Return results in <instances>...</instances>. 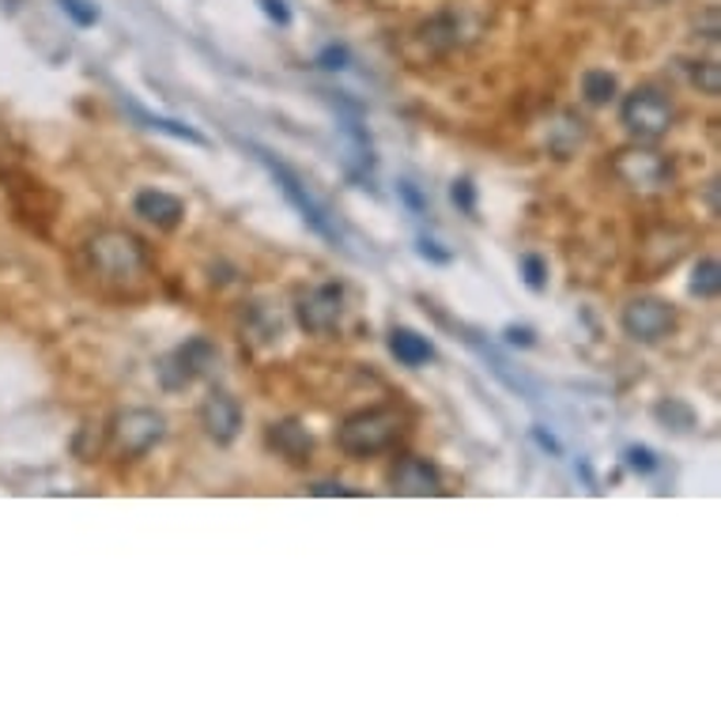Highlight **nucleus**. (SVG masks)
Returning <instances> with one entry per match:
<instances>
[{"mask_svg":"<svg viewBox=\"0 0 721 721\" xmlns=\"http://www.w3.org/2000/svg\"><path fill=\"white\" fill-rule=\"evenodd\" d=\"M506 344L511 347H533L537 344V336H533V329H525V325H506Z\"/></svg>","mask_w":721,"mask_h":721,"instance_id":"30","label":"nucleus"},{"mask_svg":"<svg viewBox=\"0 0 721 721\" xmlns=\"http://www.w3.org/2000/svg\"><path fill=\"white\" fill-rule=\"evenodd\" d=\"M449 201H454L465 216H477V185H472V178H457V182L449 185Z\"/></svg>","mask_w":721,"mask_h":721,"instance_id":"25","label":"nucleus"},{"mask_svg":"<svg viewBox=\"0 0 721 721\" xmlns=\"http://www.w3.org/2000/svg\"><path fill=\"white\" fill-rule=\"evenodd\" d=\"M401 427L404 423L393 409H363L336 427V449L352 461H367V457L386 454L401 438Z\"/></svg>","mask_w":721,"mask_h":721,"instance_id":"2","label":"nucleus"},{"mask_svg":"<svg viewBox=\"0 0 721 721\" xmlns=\"http://www.w3.org/2000/svg\"><path fill=\"white\" fill-rule=\"evenodd\" d=\"M57 4H61V12L69 15L76 27H95L99 23V8L91 0H57Z\"/></svg>","mask_w":721,"mask_h":721,"instance_id":"24","label":"nucleus"},{"mask_svg":"<svg viewBox=\"0 0 721 721\" xmlns=\"http://www.w3.org/2000/svg\"><path fill=\"white\" fill-rule=\"evenodd\" d=\"M167 435V415L156 409H125L110 423V446L125 461H137L151 446H159Z\"/></svg>","mask_w":721,"mask_h":721,"instance_id":"6","label":"nucleus"},{"mask_svg":"<svg viewBox=\"0 0 721 721\" xmlns=\"http://www.w3.org/2000/svg\"><path fill=\"white\" fill-rule=\"evenodd\" d=\"M613 174L634 193H661L673 185L676 167H673V159L661 156L657 148L631 144V148H619L613 156Z\"/></svg>","mask_w":721,"mask_h":721,"instance_id":"5","label":"nucleus"},{"mask_svg":"<svg viewBox=\"0 0 721 721\" xmlns=\"http://www.w3.org/2000/svg\"><path fill=\"white\" fill-rule=\"evenodd\" d=\"M585 140H590V125H585L574 110H559V114L548 122V137H545L548 156L571 159Z\"/></svg>","mask_w":721,"mask_h":721,"instance_id":"13","label":"nucleus"},{"mask_svg":"<svg viewBox=\"0 0 721 721\" xmlns=\"http://www.w3.org/2000/svg\"><path fill=\"white\" fill-rule=\"evenodd\" d=\"M201 427L216 446H231L242 431V404L224 389H211L201 401Z\"/></svg>","mask_w":721,"mask_h":721,"instance_id":"11","label":"nucleus"},{"mask_svg":"<svg viewBox=\"0 0 721 721\" xmlns=\"http://www.w3.org/2000/svg\"><path fill=\"white\" fill-rule=\"evenodd\" d=\"M344 313V287L341 284H318L295 299V321L307 329L310 336L333 333L341 325Z\"/></svg>","mask_w":721,"mask_h":721,"instance_id":"9","label":"nucleus"},{"mask_svg":"<svg viewBox=\"0 0 721 721\" xmlns=\"http://www.w3.org/2000/svg\"><path fill=\"white\" fill-rule=\"evenodd\" d=\"M397 193H401V201L415 211V216H427V197H423L412 182H397Z\"/></svg>","mask_w":721,"mask_h":721,"instance_id":"27","label":"nucleus"},{"mask_svg":"<svg viewBox=\"0 0 721 721\" xmlns=\"http://www.w3.org/2000/svg\"><path fill=\"white\" fill-rule=\"evenodd\" d=\"M673 99L657 88V83H639L631 95L619 103V125L631 133L634 140H661L673 129Z\"/></svg>","mask_w":721,"mask_h":721,"instance_id":"4","label":"nucleus"},{"mask_svg":"<svg viewBox=\"0 0 721 721\" xmlns=\"http://www.w3.org/2000/svg\"><path fill=\"white\" fill-rule=\"evenodd\" d=\"M687 80L691 88H699V95L718 99L721 95V65L718 61H684Z\"/></svg>","mask_w":721,"mask_h":721,"instance_id":"21","label":"nucleus"},{"mask_svg":"<svg viewBox=\"0 0 721 721\" xmlns=\"http://www.w3.org/2000/svg\"><path fill=\"white\" fill-rule=\"evenodd\" d=\"M88 261L99 279L106 284H137L148 273V245H144L133 231H117L106 227L88 242Z\"/></svg>","mask_w":721,"mask_h":721,"instance_id":"1","label":"nucleus"},{"mask_svg":"<svg viewBox=\"0 0 721 721\" xmlns=\"http://www.w3.org/2000/svg\"><path fill=\"white\" fill-rule=\"evenodd\" d=\"M389 491H393V495H412V499L438 495V491H443V472H438V465H431L427 457L404 454V457H397L393 469H389Z\"/></svg>","mask_w":721,"mask_h":721,"instance_id":"10","label":"nucleus"},{"mask_svg":"<svg viewBox=\"0 0 721 721\" xmlns=\"http://www.w3.org/2000/svg\"><path fill=\"white\" fill-rule=\"evenodd\" d=\"M457 35H461V20H457V12H438L415 27V42L427 49V57L449 54V49L457 46Z\"/></svg>","mask_w":721,"mask_h":721,"instance_id":"15","label":"nucleus"},{"mask_svg":"<svg viewBox=\"0 0 721 721\" xmlns=\"http://www.w3.org/2000/svg\"><path fill=\"white\" fill-rule=\"evenodd\" d=\"M517 268H522V279L529 291H548V265L545 258H537V253H522V261H517Z\"/></svg>","mask_w":721,"mask_h":721,"instance_id":"22","label":"nucleus"},{"mask_svg":"<svg viewBox=\"0 0 721 721\" xmlns=\"http://www.w3.org/2000/svg\"><path fill=\"white\" fill-rule=\"evenodd\" d=\"M265 438H268V446H273L279 457H287L291 465L310 461V454H313V438H310V431L302 427L299 420L273 423V427L265 431Z\"/></svg>","mask_w":721,"mask_h":721,"instance_id":"14","label":"nucleus"},{"mask_svg":"<svg viewBox=\"0 0 721 721\" xmlns=\"http://www.w3.org/2000/svg\"><path fill=\"white\" fill-rule=\"evenodd\" d=\"M650 4H665V0H650Z\"/></svg>","mask_w":721,"mask_h":721,"instance_id":"34","label":"nucleus"},{"mask_svg":"<svg viewBox=\"0 0 721 721\" xmlns=\"http://www.w3.org/2000/svg\"><path fill=\"white\" fill-rule=\"evenodd\" d=\"M619 329L634 344H661L665 336H673L676 310L673 302L657 299V295H639V299H631L623 313H619Z\"/></svg>","mask_w":721,"mask_h":721,"instance_id":"7","label":"nucleus"},{"mask_svg":"<svg viewBox=\"0 0 721 721\" xmlns=\"http://www.w3.org/2000/svg\"><path fill=\"white\" fill-rule=\"evenodd\" d=\"M261 12H265L276 27H291V8H287L284 0H261Z\"/></svg>","mask_w":721,"mask_h":721,"instance_id":"29","label":"nucleus"},{"mask_svg":"<svg viewBox=\"0 0 721 721\" xmlns=\"http://www.w3.org/2000/svg\"><path fill=\"white\" fill-rule=\"evenodd\" d=\"M623 461L631 472H639V477H650V472H657V454H653L650 446H627L623 449Z\"/></svg>","mask_w":721,"mask_h":721,"instance_id":"23","label":"nucleus"},{"mask_svg":"<svg viewBox=\"0 0 721 721\" xmlns=\"http://www.w3.org/2000/svg\"><path fill=\"white\" fill-rule=\"evenodd\" d=\"M133 114H137L140 122L148 125V129L167 133V137H174V140H185V144H193V148H208V137H205V133L190 129V125L171 122V117H159V114H148V110H140V106H133Z\"/></svg>","mask_w":721,"mask_h":721,"instance_id":"20","label":"nucleus"},{"mask_svg":"<svg viewBox=\"0 0 721 721\" xmlns=\"http://www.w3.org/2000/svg\"><path fill=\"white\" fill-rule=\"evenodd\" d=\"M707 201H710V216H718V178L707 185Z\"/></svg>","mask_w":721,"mask_h":721,"instance_id":"33","label":"nucleus"},{"mask_svg":"<svg viewBox=\"0 0 721 721\" xmlns=\"http://www.w3.org/2000/svg\"><path fill=\"white\" fill-rule=\"evenodd\" d=\"M653 420H657L665 431L687 435V431H691L695 423H699V415H695L691 404L680 401V397H668V401H657V404H653Z\"/></svg>","mask_w":721,"mask_h":721,"instance_id":"17","label":"nucleus"},{"mask_svg":"<svg viewBox=\"0 0 721 721\" xmlns=\"http://www.w3.org/2000/svg\"><path fill=\"white\" fill-rule=\"evenodd\" d=\"M721 291V265L718 258H699L691 268V276H687V295H695V299H718Z\"/></svg>","mask_w":721,"mask_h":721,"instance_id":"18","label":"nucleus"},{"mask_svg":"<svg viewBox=\"0 0 721 721\" xmlns=\"http://www.w3.org/2000/svg\"><path fill=\"white\" fill-rule=\"evenodd\" d=\"M133 211H137L140 219H148V224H156L159 231H174L185 216V201L167 190L148 185V190H140L137 197H133Z\"/></svg>","mask_w":721,"mask_h":721,"instance_id":"12","label":"nucleus"},{"mask_svg":"<svg viewBox=\"0 0 721 721\" xmlns=\"http://www.w3.org/2000/svg\"><path fill=\"white\" fill-rule=\"evenodd\" d=\"M533 443H537L545 454H551V457H559L563 454V446H559V438L551 435V431H545V427H533Z\"/></svg>","mask_w":721,"mask_h":721,"instance_id":"31","label":"nucleus"},{"mask_svg":"<svg viewBox=\"0 0 721 721\" xmlns=\"http://www.w3.org/2000/svg\"><path fill=\"white\" fill-rule=\"evenodd\" d=\"M211 363H216V344L205 341V336H193V341H185L182 347H174L171 355H163L156 363L159 386L167 393H182V389H190L193 381L205 375Z\"/></svg>","mask_w":721,"mask_h":721,"instance_id":"8","label":"nucleus"},{"mask_svg":"<svg viewBox=\"0 0 721 721\" xmlns=\"http://www.w3.org/2000/svg\"><path fill=\"white\" fill-rule=\"evenodd\" d=\"M313 65L325 69V72H344V69H352V49L347 46H325Z\"/></svg>","mask_w":721,"mask_h":721,"instance_id":"26","label":"nucleus"},{"mask_svg":"<svg viewBox=\"0 0 721 721\" xmlns=\"http://www.w3.org/2000/svg\"><path fill=\"white\" fill-rule=\"evenodd\" d=\"M415 250H420V258L431 261V265H449V261H454V253H449V250H438L435 239H420V242H415Z\"/></svg>","mask_w":721,"mask_h":721,"instance_id":"28","label":"nucleus"},{"mask_svg":"<svg viewBox=\"0 0 721 721\" xmlns=\"http://www.w3.org/2000/svg\"><path fill=\"white\" fill-rule=\"evenodd\" d=\"M245 148H250V151H253V159H258V163L276 178L279 193H284V197L291 201V208L302 216V224H307L313 234H321V239H325V242H333V245H341V250H344L341 231H336L333 216H329V211L321 208V201L307 190V182H302V178L295 174L287 163H279V159H276L268 148H261V144H245Z\"/></svg>","mask_w":721,"mask_h":721,"instance_id":"3","label":"nucleus"},{"mask_svg":"<svg viewBox=\"0 0 721 721\" xmlns=\"http://www.w3.org/2000/svg\"><path fill=\"white\" fill-rule=\"evenodd\" d=\"M313 495H355L352 488H344V483H333V480H325V483H313Z\"/></svg>","mask_w":721,"mask_h":721,"instance_id":"32","label":"nucleus"},{"mask_svg":"<svg viewBox=\"0 0 721 721\" xmlns=\"http://www.w3.org/2000/svg\"><path fill=\"white\" fill-rule=\"evenodd\" d=\"M619 95V83L608 69H585L582 72V99L590 106H608Z\"/></svg>","mask_w":721,"mask_h":721,"instance_id":"19","label":"nucleus"},{"mask_svg":"<svg viewBox=\"0 0 721 721\" xmlns=\"http://www.w3.org/2000/svg\"><path fill=\"white\" fill-rule=\"evenodd\" d=\"M389 355H393L401 367H427L431 359H435V344L427 341L423 333H415V329H404V325H393L389 329Z\"/></svg>","mask_w":721,"mask_h":721,"instance_id":"16","label":"nucleus"}]
</instances>
